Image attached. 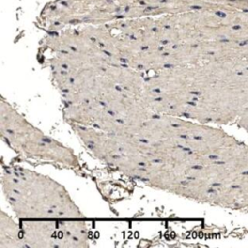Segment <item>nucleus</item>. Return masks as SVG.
I'll return each mask as SVG.
<instances>
[{
    "label": "nucleus",
    "mask_w": 248,
    "mask_h": 248,
    "mask_svg": "<svg viewBox=\"0 0 248 248\" xmlns=\"http://www.w3.org/2000/svg\"><path fill=\"white\" fill-rule=\"evenodd\" d=\"M153 143H166L212 160L228 162L238 142L224 131L185 117L153 114L137 134Z\"/></svg>",
    "instance_id": "obj_2"
},
{
    "label": "nucleus",
    "mask_w": 248,
    "mask_h": 248,
    "mask_svg": "<svg viewBox=\"0 0 248 248\" xmlns=\"http://www.w3.org/2000/svg\"><path fill=\"white\" fill-rule=\"evenodd\" d=\"M1 185L5 199L19 219L84 218L65 187L46 174L2 164Z\"/></svg>",
    "instance_id": "obj_1"
},
{
    "label": "nucleus",
    "mask_w": 248,
    "mask_h": 248,
    "mask_svg": "<svg viewBox=\"0 0 248 248\" xmlns=\"http://www.w3.org/2000/svg\"><path fill=\"white\" fill-rule=\"evenodd\" d=\"M0 133L3 140L20 156L72 170L80 169L79 159L73 149L34 126L3 97Z\"/></svg>",
    "instance_id": "obj_3"
},
{
    "label": "nucleus",
    "mask_w": 248,
    "mask_h": 248,
    "mask_svg": "<svg viewBox=\"0 0 248 248\" xmlns=\"http://www.w3.org/2000/svg\"><path fill=\"white\" fill-rule=\"evenodd\" d=\"M26 247L72 248L75 231L70 219H20Z\"/></svg>",
    "instance_id": "obj_4"
},
{
    "label": "nucleus",
    "mask_w": 248,
    "mask_h": 248,
    "mask_svg": "<svg viewBox=\"0 0 248 248\" xmlns=\"http://www.w3.org/2000/svg\"><path fill=\"white\" fill-rule=\"evenodd\" d=\"M26 247L20 222L1 210L0 213V248Z\"/></svg>",
    "instance_id": "obj_5"
}]
</instances>
